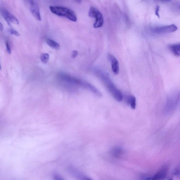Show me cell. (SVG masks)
Returning <instances> with one entry per match:
<instances>
[{
  "instance_id": "obj_8",
  "label": "cell",
  "mask_w": 180,
  "mask_h": 180,
  "mask_svg": "<svg viewBox=\"0 0 180 180\" xmlns=\"http://www.w3.org/2000/svg\"><path fill=\"white\" fill-rule=\"evenodd\" d=\"M124 149L119 146L114 147L111 151L112 156L116 158H120L124 154Z\"/></svg>"
},
{
  "instance_id": "obj_2",
  "label": "cell",
  "mask_w": 180,
  "mask_h": 180,
  "mask_svg": "<svg viewBox=\"0 0 180 180\" xmlns=\"http://www.w3.org/2000/svg\"><path fill=\"white\" fill-rule=\"evenodd\" d=\"M49 9L51 12L57 16L65 17L73 22H76V15L72 10L60 6H50Z\"/></svg>"
},
{
  "instance_id": "obj_5",
  "label": "cell",
  "mask_w": 180,
  "mask_h": 180,
  "mask_svg": "<svg viewBox=\"0 0 180 180\" xmlns=\"http://www.w3.org/2000/svg\"><path fill=\"white\" fill-rule=\"evenodd\" d=\"M1 13L3 18L9 26H11V24L17 25L19 24V22L17 18L8 10L3 8L1 10Z\"/></svg>"
},
{
  "instance_id": "obj_4",
  "label": "cell",
  "mask_w": 180,
  "mask_h": 180,
  "mask_svg": "<svg viewBox=\"0 0 180 180\" xmlns=\"http://www.w3.org/2000/svg\"><path fill=\"white\" fill-rule=\"evenodd\" d=\"M177 30V27L174 24H172L170 26L156 27L152 28V32L156 34H164L174 32Z\"/></svg>"
},
{
  "instance_id": "obj_21",
  "label": "cell",
  "mask_w": 180,
  "mask_h": 180,
  "mask_svg": "<svg viewBox=\"0 0 180 180\" xmlns=\"http://www.w3.org/2000/svg\"><path fill=\"white\" fill-rule=\"evenodd\" d=\"M0 29H1V31H2L3 30V26L1 23V24H0Z\"/></svg>"
},
{
  "instance_id": "obj_1",
  "label": "cell",
  "mask_w": 180,
  "mask_h": 180,
  "mask_svg": "<svg viewBox=\"0 0 180 180\" xmlns=\"http://www.w3.org/2000/svg\"><path fill=\"white\" fill-rule=\"evenodd\" d=\"M93 72L101 80L107 90L114 99L117 101L122 102L123 98L122 94L114 85L108 76L104 72L97 69H95Z\"/></svg>"
},
{
  "instance_id": "obj_9",
  "label": "cell",
  "mask_w": 180,
  "mask_h": 180,
  "mask_svg": "<svg viewBox=\"0 0 180 180\" xmlns=\"http://www.w3.org/2000/svg\"><path fill=\"white\" fill-rule=\"evenodd\" d=\"M170 51L174 55L180 56V43L170 44L168 46Z\"/></svg>"
},
{
  "instance_id": "obj_17",
  "label": "cell",
  "mask_w": 180,
  "mask_h": 180,
  "mask_svg": "<svg viewBox=\"0 0 180 180\" xmlns=\"http://www.w3.org/2000/svg\"><path fill=\"white\" fill-rule=\"evenodd\" d=\"M160 9V6H156L155 11V14L158 17L160 18L159 11Z\"/></svg>"
},
{
  "instance_id": "obj_18",
  "label": "cell",
  "mask_w": 180,
  "mask_h": 180,
  "mask_svg": "<svg viewBox=\"0 0 180 180\" xmlns=\"http://www.w3.org/2000/svg\"><path fill=\"white\" fill-rule=\"evenodd\" d=\"M78 51L74 50L72 53V57L73 58H75L78 55Z\"/></svg>"
},
{
  "instance_id": "obj_22",
  "label": "cell",
  "mask_w": 180,
  "mask_h": 180,
  "mask_svg": "<svg viewBox=\"0 0 180 180\" xmlns=\"http://www.w3.org/2000/svg\"><path fill=\"white\" fill-rule=\"evenodd\" d=\"M179 8H180V6H179Z\"/></svg>"
},
{
  "instance_id": "obj_19",
  "label": "cell",
  "mask_w": 180,
  "mask_h": 180,
  "mask_svg": "<svg viewBox=\"0 0 180 180\" xmlns=\"http://www.w3.org/2000/svg\"><path fill=\"white\" fill-rule=\"evenodd\" d=\"M156 1H161L163 2H167L171 1V0H156Z\"/></svg>"
},
{
  "instance_id": "obj_7",
  "label": "cell",
  "mask_w": 180,
  "mask_h": 180,
  "mask_svg": "<svg viewBox=\"0 0 180 180\" xmlns=\"http://www.w3.org/2000/svg\"><path fill=\"white\" fill-rule=\"evenodd\" d=\"M95 18H96V21L94 25V27L97 28L102 27L103 25L104 19L103 16L100 11L97 13Z\"/></svg>"
},
{
  "instance_id": "obj_14",
  "label": "cell",
  "mask_w": 180,
  "mask_h": 180,
  "mask_svg": "<svg viewBox=\"0 0 180 180\" xmlns=\"http://www.w3.org/2000/svg\"><path fill=\"white\" fill-rule=\"evenodd\" d=\"M49 58V55L48 54H43L40 57V59L42 63L44 64H46L48 61Z\"/></svg>"
},
{
  "instance_id": "obj_3",
  "label": "cell",
  "mask_w": 180,
  "mask_h": 180,
  "mask_svg": "<svg viewBox=\"0 0 180 180\" xmlns=\"http://www.w3.org/2000/svg\"><path fill=\"white\" fill-rule=\"evenodd\" d=\"M26 1L29 6L30 11L33 16L38 21H41V13L38 4L34 0H26Z\"/></svg>"
},
{
  "instance_id": "obj_16",
  "label": "cell",
  "mask_w": 180,
  "mask_h": 180,
  "mask_svg": "<svg viewBox=\"0 0 180 180\" xmlns=\"http://www.w3.org/2000/svg\"><path fill=\"white\" fill-rule=\"evenodd\" d=\"M6 45L7 51L8 54H10L11 53V50L10 48L9 43L8 42H6Z\"/></svg>"
},
{
  "instance_id": "obj_6",
  "label": "cell",
  "mask_w": 180,
  "mask_h": 180,
  "mask_svg": "<svg viewBox=\"0 0 180 180\" xmlns=\"http://www.w3.org/2000/svg\"><path fill=\"white\" fill-rule=\"evenodd\" d=\"M108 58L111 63L112 69L113 73L115 75H117L119 73V67L118 60L115 57L111 54H108Z\"/></svg>"
},
{
  "instance_id": "obj_20",
  "label": "cell",
  "mask_w": 180,
  "mask_h": 180,
  "mask_svg": "<svg viewBox=\"0 0 180 180\" xmlns=\"http://www.w3.org/2000/svg\"><path fill=\"white\" fill-rule=\"evenodd\" d=\"M74 1H75L76 2L79 3V4L81 3L82 1V0H74Z\"/></svg>"
},
{
  "instance_id": "obj_12",
  "label": "cell",
  "mask_w": 180,
  "mask_h": 180,
  "mask_svg": "<svg viewBox=\"0 0 180 180\" xmlns=\"http://www.w3.org/2000/svg\"><path fill=\"white\" fill-rule=\"evenodd\" d=\"M46 42L50 47L54 49H58L60 48V45L53 40L48 38L46 40Z\"/></svg>"
},
{
  "instance_id": "obj_10",
  "label": "cell",
  "mask_w": 180,
  "mask_h": 180,
  "mask_svg": "<svg viewBox=\"0 0 180 180\" xmlns=\"http://www.w3.org/2000/svg\"><path fill=\"white\" fill-rule=\"evenodd\" d=\"M127 103L130 105L131 108L135 109L136 106V99L135 97L133 95L129 96L126 99Z\"/></svg>"
},
{
  "instance_id": "obj_13",
  "label": "cell",
  "mask_w": 180,
  "mask_h": 180,
  "mask_svg": "<svg viewBox=\"0 0 180 180\" xmlns=\"http://www.w3.org/2000/svg\"><path fill=\"white\" fill-rule=\"evenodd\" d=\"M99 11L96 8L94 7H91L89 11L88 15L90 17L95 18L96 15Z\"/></svg>"
},
{
  "instance_id": "obj_15",
  "label": "cell",
  "mask_w": 180,
  "mask_h": 180,
  "mask_svg": "<svg viewBox=\"0 0 180 180\" xmlns=\"http://www.w3.org/2000/svg\"><path fill=\"white\" fill-rule=\"evenodd\" d=\"M10 33L12 35H15L17 36H19L20 34L17 31L13 29H10L9 30Z\"/></svg>"
},
{
  "instance_id": "obj_11",
  "label": "cell",
  "mask_w": 180,
  "mask_h": 180,
  "mask_svg": "<svg viewBox=\"0 0 180 180\" xmlns=\"http://www.w3.org/2000/svg\"><path fill=\"white\" fill-rule=\"evenodd\" d=\"M72 172H73V174L74 175L77 177L79 178L80 179L82 180H91L90 178H89L84 175L80 172L79 171L73 169L72 170Z\"/></svg>"
}]
</instances>
